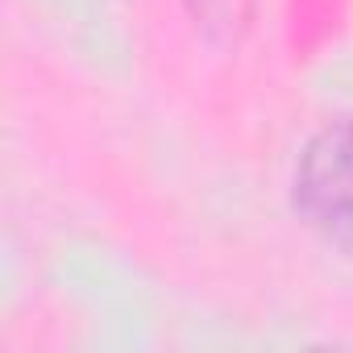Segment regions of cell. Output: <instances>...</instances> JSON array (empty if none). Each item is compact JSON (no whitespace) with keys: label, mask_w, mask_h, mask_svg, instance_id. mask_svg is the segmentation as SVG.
<instances>
[{"label":"cell","mask_w":353,"mask_h":353,"mask_svg":"<svg viewBox=\"0 0 353 353\" xmlns=\"http://www.w3.org/2000/svg\"><path fill=\"white\" fill-rule=\"evenodd\" d=\"M295 212L328 245L353 254V117L320 125L295 162Z\"/></svg>","instance_id":"cell-1"},{"label":"cell","mask_w":353,"mask_h":353,"mask_svg":"<svg viewBox=\"0 0 353 353\" xmlns=\"http://www.w3.org/2000/svg\"><path fill=\"white\" fill-rule=\"evenodd\" d=\"M192 21L216 46H237L254 21V0H183Z\"/></svg>","instance_id":"cell-2"}]
</instances>
